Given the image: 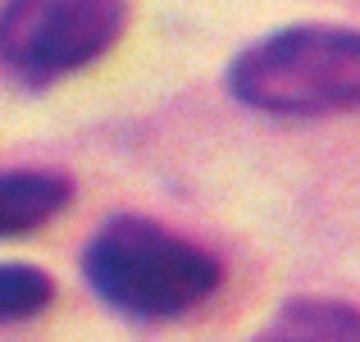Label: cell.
Returning <instances> with one entry per match:
<instances>
[{"instance_id": "obj_1", "label": "cell", "mask_w": 360, "mask_h": 342, "mask_svg": "<svg viewBox=\"0 0 360 342\" xmlns=\"http://www.w3.org/2000/svg\"><path fill=\"white\" fill-rule=\"evenodd\" d=\"M82 270L101 301L137 319L183 315L219 288V265L201 246L137 215H123L101 228L87 246Z\"/></svg>"}, {"instance_id": "obj_2", "label": "cell", "mask_w": 360, "mask_h": 342, "mask_svg": "<svg viewBox=\"0 0 360 342\" xmlns=\"http://www.w3.org/2000/svg\"><path fill=\"white\" fill-rule=\"evenodd\" d=\"M229 87L264 114H347L360 110V32L352 27H288L233 60Z\"/></svg>"}, {"instance_id": "obj_3", "label": "cell", "mask_w": 360, "mask_h": 342, "mask_svg": "<svg viewBox=\"0 0 360 342\" xmlns=\"http://www.w3.org/2000/svg\"><path fill=\"white\" fill-rule=\"evenodd\" d=\"M128 0H5L0 9V78L51 87L96 64L123 37Z\"/></svg>"}, {"instance_id": "obj_4", "label": "cell", "mask_w": 360, "mask_h": 342, "mask_svg": "<svg viewBox=\"0 0 360 342\" xmlns=\"http://www.w3.org/2000/svg\"><path fill=\"white\" fill-rule=\"evenodd\" d=\"M73 187L69 178L46 174V169H14L0 174V237H18L51 224L69 205Z\"/></svg>"}, {"instance_id": "obj_5", "label": "cell", "mask_w": 360, "mask_h": 342, "mask_svg": "<svg viewBox=\"0 0 360 342\" xmlns=\"http://www.w3.org/2000/svg\"><path fill=\"white\" fill-rule=\"evenodd\" d=\"M251 342H360V310L328 297H297Z\"/></svg>"}, {"instance_id": "obj_6", "label": "cell", "mask_w": 360, "mask_h": 342, "mask_svg": "<svg viewBox=\"0 0 360 342\" xmlns=\"http://www.w3.org/2000/svg\"><path fill=\"white\" fill-rule=\"evenodd\" d=\"M55 297L51 279L32 265H0V324L27 319L37 310H46Z\"/></svg>"}]
</instances>
